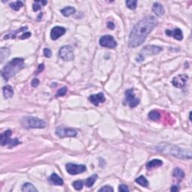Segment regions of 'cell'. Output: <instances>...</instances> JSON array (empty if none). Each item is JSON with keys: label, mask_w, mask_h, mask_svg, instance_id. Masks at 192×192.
Masks as SVG:
<instances>
[{"label": "cell", "mask_w": 192, "mask_h": 192, "mask_svg": "<svg viewBox=\"0 0 192 192\" xmlns=\"http://www.w3.org/2000/svg\"><path fill=\"white\" fill-rule=\"evenodd\" d=\"M157 24L158 20L154 16H147L140 20L130 33L128 46L131 48H134L141 45Z\"/></svg>", "instance_id": "6da1fadb"}, {"label": "cell", "mask_w": 192, "mask_h": 192, "mask_svg": "<svg viewBox=\"0 0 192 192\" xmlns=\"http://www.w3.org/2000/svg\"><path fill=\"white\" fill-rule=\"evenodd\" d=\"M156 150L164 154L170 155L177 159L188 160L191 159L192 158L191 151L190 150H186L171 144H161L156 147Z\"/></svg>", "instance_id": "7a4b0ae2"}, {"label": "cell", "mask_w": 192, "mask_h": 192, "mask_svg": "<svg viewBox=\"0 0 192 192\" xmlns=\"http://www.w3.org/2000/svg\"><path fill=\"white\" fill-rule=\"evenodd\" d=\"M24 68V60L22 58H14L8 62L2 69L1 74L2 77L8 81L12 77L15 76L20 71Z\"/></svg>", "instance_id": "3957f363"}, {"label": "cell", "mask_w": 192, "mask_h": 192, "mask_svg": "<svg viewBox=\"0 0 192 192\" xmlns=\"http://www.w3.org/2000/svg\"><path fill=\"white\" fill-rule=\"evenodd\" d=\"M22 126L26 129L29 128H44L47 125L44 120L33 116H26L21 120Z\"/></svg>", "instance_id": "277c9868"}, {"label": "cell", "mask_w": 192, "mask_h": 192, "mask_svg": "<svg viewBox=\"0 0 192 192\" xmlns=\"http://www.w3.org/2000/svg\"><path fill=\"white\" fill-rule=\"evenodd\" d=\"M162 51V48L158 46L154 45H148L146 46L142 51L140 52V55L137 57L136 61L137 63H141L143 60H145L146 57H149V56H153V55H157L158 54Z\"/></svg>", "instance_id": "5b68a950"}, {"label": "cell", "mask_w": 192, "mask_h": 192, "mask_svg": "<svg viewBox=\"0 0 192 192\" xmlns=\"http://www.w3.org/2000/svg\"><path fill=\"white\" fill-rule=\"evenodd\" d=\"M12 134V131L11 130H7L5 132L2 133L0 136V143L2 147L8 145L9 148H13L16 146L19 145L20 143V140L17 138L11 139V136Z\"/></svg>", "instance_id": "8992f818"}, {"label": "cell", "mask_w": 192, "mask_h": 192, "mask_svg": "<svg viewBox=\"0 0 192 192\" xmlns=\"http://www.w3.org/2000/svg\"><path fill=\"white\" fill-rule=\"evenodd\" d=\"M125 95V97L123 101L124 105L128 104L131 108H134V107H137V106L140 104V99L136 97L133 89H130L126 90Z\"/></svg>", "instance_id": "52a82bcc"}, {"label": "cell", "mask_w": 192, "mask_h": 192, "mask_svg": "<svg viewBox=\"0 0 192 192\" xmlns=\"http://www.w3.org/2000/svg\"><path fill=\"white\" fill-rule=\"evenodd\" d=\"M59 54H60V58L63 59L65 61H72L74 59V50L69 45L62 47L59 51Z\"/></svg>", "instance_id": "ba28073f"}, {"label": "cell", "mask_w": 192, "mask_h": 192, "mask_svg": "<svg viewBox=\"0 0 192 192\" xmlns=\"http://www.w3.org/2000/svg\"><path fill=\"white\" fill-rule=\"evenodd\" d=\"M67 172L71 175H77L86 170V167L83 164H75L73 163H68L65 165Z\"/></svg>", "instance_id": "9c48e42d"}, {"label": "cell", "mask_w": 192, "mask_h": 192, "mask_svg": "<svg viewBox=\"0 0 192 192\" xmlns=\"http://www.w3.org/2000/svg\"><path fill=\"white\" fill-rule=\"evenodd\" d=\"M99 44L101 47H107L110 49H113L117 46L116 41L113 36L110 35H105L101 37L99 40Z\"/></svg>", "instance_id": "30bf717a"}, {"label": "cell", "mask_w": 192, "mask_h": 192, "mask_svg": "<svg viewBox=\"0 0 192 192\" xmlns=\"http://www.w3.org/2000/svg\"><path fill=\"white\" fill-rule=\"evenodd\" d=\"M56 134L60 138H64L68 137H75L77 134V131L72 128H65V127H59L56 130Z\"/></svg>", "instance_id": "8fae6325"}, {"label": "cell", "mask_w": 192, "mask_h": 192, "mask_svg": "<svg viewBox=\"0 0 192 192\" xmlns=\"http://www.w3.org/2000/svg\"><path fill=\"white\" fill-rule=\"evenodd\" d=\"M188 80V76L186 74H181L179 76L175 77L173 79L172 83L176 88H182L185 86L186 82Z\"/></svg>", "instance_id": "7c38bea8"}, {"label": "cell", "mask_w": 192, "mask_h": 192, "mask_svg": "<svg viewBox=\"0 0 192 192\" xmlns=\"http://www.w3.org/2000/svg\"><path fill=\"white\" fill-rule=\"evenodd\" d=\"M66 32V29L64 27L62 26H55L52 29L51 32V39L56 41L58 38H60V37L63 36V35H65V33Z\"/></svg>", "instance_id": "4fadbf2b"}, {"label": "cell", "mask_w": 192, "mask_h": 192, "mask_svg": "<svg viewBox=\"0 0 192 192\" xmlns=\"http://www.w3.org/2000/svg\"><path fill=\"white\" fill-rule=\"evenodd\" d=\"M89 100L92 104H93L95 106H98L101 103H104L106 101V98L102 92H99L96 95H90L89 97Z\"/></svg>", "instance_id": "5bb4252c"}, {"label": "cell", "mask_w": 192, "mask_h": 192, "mask_svg": "<svg viewBox=\"0 0 192 192\" xmlns=\"http://www.w3.org/2000/svg\"><path fill=\"white\" fill-rule=\"evenodd\" d=\"M165 33H166V35H168V36L173 37V38L178 40V41H181V40H182L183 38L182 32L181 29H178V28L174 29V30L173 31L169 30V29H167V30L165 31Z\"/></svg>", "instance_id": "9a60e30c"}, {"label": "cell", "mask_w": 192, "mask_h": 192, "mask_svg": "<svg viewBox=\"0 0 192 192\" xmlns=\"http://www.w3.org/2000/svg\"><path fill=\"white\" fill-rule=\"evenodd\" d=\"M153 11L159 17L164 15V8L163 5H161L159 2H156L153 4Z\"/></svg>", "instance_id": "2e32d148"}, {"label": "cell", "mask_w": 192, "mask_h": 192, "mask_svg": "<svg viewBox=\"0 0 192 192\" xmlns=\"http://www.w3.org/2000/svg\"><path fill=\"white\" fill-rule=\"evenodd\" d=\"M162 164H163L162 161L159 160V159H153V160L150 161L147 164V168L148 170L153 169V168L161 167Z\"/></svg>", "instance_id": "e0dca14e"}, {"label": "cell", "mask_w": 192, "mask_h": 192, "mask_svg": "<svg viewBox=\"0 0 192 192\" xmlns=\"http://www.w3.org/2000/svg\"><path fill=\"white\" fill-rule=\"evenodd\" d=\"M2 92H3L4 97L6 99L11 98L14 95V90H13L12 87L10 86H5L2 88Z\"/></svg>", "instance_id": "ac0fdd59"}, {"label": "cell", "mask_w": 192, "mask_h": 192, "mask_svg": "<svg viewBox=\"0 0 192 192\" xmlns=\"http://www.w3.org/2000/svg\"><path fill=\"white\" fill-rule=\"evenodd\" d=\"M50 181L52 182V184L55 185H63V179L60 178L57 173H53L50 177Z\"/></svg>", "instance_id": "d6986e66"}, {"label": "cell", "mask_w": 192, "mask_h": 192, "mask_svg": "<svg viewBox=\"0 0 192 192\" xmlns=\"http://www.w3.org/2000/svg\"><path fill=\"white\" fill-rule=\"evenodd\" d=\"M75 12H76V9H75L74 7H71V6L65 7V8H64L63 9L61 10L62 14L66 17L72 15V14H74Z\"/></svg>", "instance_id": "ffe728a7"}, {"label": "cell", "mask_w": 192, "mask_h": 192, "mask_svg": "<svg viewBox=\"0 0 192 192\" xmlns=\"http://www.w3.org/2000/svg\"><path fill=\"white\" fill-rule=\"evenodd\" d=\"M22 191H26V192H37L38 190H37L36 188L32 184L29 182H26L25 183L24 185L22 187Z\"/></svg>", "instance_id": "44dd1931"}, {"label": "cell", "mask_w": 192, "mask_h": 192, "mask_svg": "<svg viewBox=\"0 0 192 192\" xmlns=\"http://www.w3.org/2000/svg\"><path fill=\"white\" fill-rule=\"evenodd\" d=\"M97 179H98V175H97V174H93L92 176L89 177V178L86 180L84 184H85V185L86 186V187L88 188L92 187V186L95 184V182H96Z\"/></svg>", "instance_id": "7402d4cb"}, {"label": "cell", "mask_w": 192, "mask_h": 192, "mask_svg": "<svg viewBox=\"0 0 192 192\" xmlns=\"http://www.w3.org/2000/svg\"><path fill=\"white\" fill-rule=\"evenodd\" d=\"M26 29H27V27L20 28V29H18V30L15 31V32H11V33L8 34V35H5V37H4V39H9V38H12V39H14V38H16V36H17V34L20 33V32H23V31L26 30Z\"/></svg>", "instance_id": "603a6c76"}, {"label": "cell", "mask_w": 192, "mask_h": 192, "mask_svg": "<svg viewBox=\"0 0 192 192\" xmlns=\"http://www.w3.org/2000/svg\"><path fill=\"white\" fill-rule=\"evenodd\" d=\"M135 182L138 185L143 186V187L147 188V187H148V185H149L148 180H147L145 177L143 176H139L138 178L136 179Z\"/></svg>", "instance_id": "cb8c5ba5"}, {"label": "cell", "mask_w": 192, "mask_h": 192, "mask_svg": "<svg viewBox=\"0 0 192 192\" xmlns=\"http://www.w3.org/2000/svg\"><path fill=\"white\" fill-rule=\"evenodd\" d=\"M173 176L178 179H182L184 178L185 173L182 170H181L179 167H176L174 169L173 172Z\"/></svg>", "instance_id": "d4e9b609"}, {"label": "cell", "mask_w": 192, "mask_h": 192, "mask_svg": "<svg viewBox=\"0 0 192 192\" xmlns=\"http://www.w3.org/2000/svg\"><path fill=\"white\" fill-rule=\"evenodd\" d=\"M10 55V50L8 48H5L2 47L0 50V57H1V63L5 60V59H6L7 57H9Z\"/></svg>", "instance_id": "484cf974"}, {"label": "cell", "mask_w": 192, "mask_h": 192, "mask_svg": "<svg viewBox=\"0 0 192 192\" xmlns=\"http://www.w3.org/2000/svg\"><path fill=\"white\" fill-rule=\"evenodd\" d=\"M148 117L149 119H151V120L157 121L159 120V119H160L161 114L157 110H152V111H150V113H149Z\"/></svg>", "instance_id": "4316f807"}, {"label": "cell", "mask_w": 192, "mask_h": 192, "mask_svg": "<svg viewBox=\"0 0 192 192\" xmlns=\"http://www.w3.org/2000/svg\"><path fill=\"white\" fill-rule=\"evenodd\" d=\"M23 6V3L21 2V1H17V2L10 3V7H11V8H12L14 11H19V10H20Z\"/></svg>", "instance_id": "83f0119b"}, {"label": "cell", "mask_w": 192, "mask_h": 192, "mask_svg": "<svg viewBox=\"0 0 192 192\" xmlns=\"http://www.w3.org/2000/svg\"><path fill=\"white\" fill-rule=\"evenodd\" d=\"M137 0H128V1H126L127 7L131 10H135L137 8Z\"/></svg>", "instance_id": "f1b7e54d"}, {"label": "cell", "mask_w": 192, "mask_h": 192, "mask_svg": "<svg viewBox=\"0 0 192 192\" xmlns=\"http://www.w3.org/2000/svg\"><path fill=\"white\" fill-rule=\"evenodd\" d=\"M73 187L74 188L75 190L77 191H80L82 190L83 187V182L80 180H78V181H75L73 182Z\"/></svg>", "instance_id": "f546056e"}, {"label": "cell", "mask_w": 192, "mask_h": 192, "mask_svg": "<svg viewBox=\"0 0 192 192\" xmlns=\"http://www.w3.org/2000/svg\"><path fill=\"white\" fill-rule=\"evenodd\" d=\"M67 90L68 89L66 88V87H63V88L60 89L58 90V92H57V97H62V96H64L66 94V92H67Z\"/></svg>", "instance_id": "4dcf8cb0"}, {"label": "cell", "mask_w": 192, "mask_h": 192, "mask_svg": "<svg viewBox=\"0 0 192 192\" xmlns=\"http://www.w3.org/2000/svg\"><path fill=\"white\" fill-rule=\"evenodd\" d=\"M98 191H103V192H113V188L112 187H110V185H104V187H102L101 188H100L98 190Z\"/></svg>", "instance_id": "1f68e13d"}, {"label": "cell", "mask_w": 192, "mask_h": 192, "mask_svg": "<svg viewBox=\"0 0 192 192\" xmlns=\"http://www.w3.org/2000/svg\"><path fill=\"white\" fill-rule=\"evenodd\" d=\"M41 1H35V3L33 4V11H38L41 8Z\"/></svg>", "instance_id": "d6a6232c"}, {"label": "cell", "mask_w": 192, "mask_h": 192, "mask_svg": "<svg viewBox=\"0 0 192 192\" xmlns=\"http://www.w3.org/2000/svg\"><path fill=\"white\" fill-rule=\"evenodd\" d=\"M43 54H44V56L47 58H50L52 56V51L49 49V48H44V51H43Z\"/></svg>", "instance_id": "836d02e7"}, {"label": "cell", "mask_w": 192, "mask_h": 192, "mask_svg": "<svg viewBox=\"0 0 192 192\" xmlns=\"http://www.w3.org/2000/svg\"><path fill=\"white\" fill-rule=\"evenodd\" d=\"M119 191L121 192H126L129 191V188L125 185H120L119 187Z\"/></svg>", "instance_id": "e575fe53"}, {"label": "cell", "mask_w": 192, "mask_h": 192, "mask_svg": "<svg viewBox=\"0 0 192 192\" xmlns=\"http://www.w3.org/2000/svg\"><path fill=\"white\" fill-rule=\"evenodd\" d=\"M31 84H32V86L37 87L39 85V80L37 79V78H34L32 80V82H31Z\"/></svg>", "instance_id": "d590c367"}, {"label": "cell", "mask_w": 192, "mask_h": 192, "mask_svg": "<svg viewBox=\"0 0 192 192\" xmlns=\"http://www.w3.org/2000/svg\"><path fill=\"white\" fill-rule=\"evenodd\" d=\"M30 36H31V32H26V33H24L23 35H20V37L19 38H20V39H26V38H29Z\"/></svg>", "instance_id": "8d00e7d4"}, {"label": "cell", "mask_w": 192, "mask_h": 192, "mask_svg": "<svg viewBox=\"0 0 192 192\" xmlns=\"http://www.w3.org/2000/svg\"><path fill=\"white\" fill-rule=\"evenodd\" d=\"M44 64H40L39 65H38V70L36 71V73H35V74H39L40 72H42V71L44 70Z\"/></svg>", "instance_id": "74e56055"}, {"label": "cell", "mask_w": 192, "mask_h": 192, "mask_svg": "<svg viewBox=\"0 0 192 192\" xmlns=\"http://www.w3.org/2000/svg\"><path fill=\"white\" fill-rule=\"evenodd\" d=\"M107 28H108V29H111V30H112V29H114L115 24L113 23V22H108V23H107Z\"/></svg>", "instance_id": "f35d334b"}, {"label": "cell", "mask_w": 192, "mask_h": 192, "mask_svg": "<svg viewBox=\"0 0 192 192\" xmlns=\"http://www.w3.org/2000/svg\"><path fill=\"white\" fill-rule=\"evenodd\" d=\"M170 191L172 192H175V191H179V187L178 186H176V185H173V186H172V188H171V189H170Z\"/></svg>", "instance_id": "ab89813d"}, {"label": "cell", "mask_w": 192, "mask_h": 192, "mask_svg": "<svg viewBox=\"0 0 192 192\" xmlns=\"http://www.w3.org/2000/svg\"><path fill=\"white\" fill-rule=\"evenodd\" d=\"M189 119H190V121H191V112L190 113V116H189Z\"/></svg>", "instance_id": "60d3db41"}]
</instances>
